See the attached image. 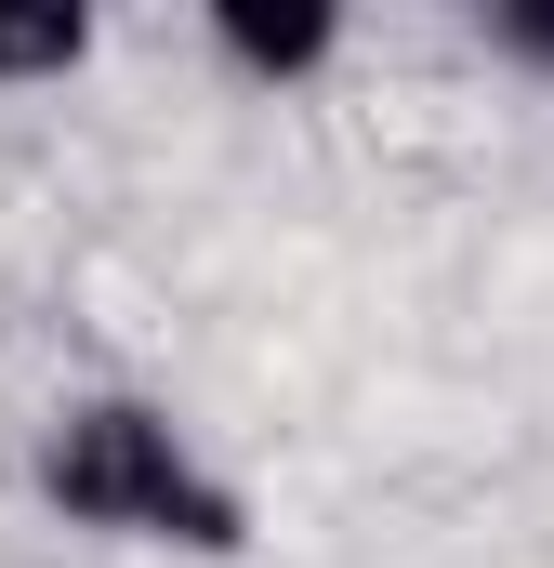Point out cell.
Here are the masks:
<instances>
[{"mask_svg": "<svg viewBox=\"0 0 554 568\" xmlns=\"http://www.w3.org/2000/svg\"><path fill=\"white\" fill-rule=\"evenodd\" d=\"M198 40H212V67H225V80H252V93H304V80H330V67H343L357 13H343V0H212V13H198Z\"/></svg>", "mask_w": 554, "mask_h": 568, "instance_id": "7a4b0ae2", "label": "cell"}, {"mask_svg": "<svg viewBox=\"0 0 554 568\" xmlns=\"http://www.w3.org/2000/svg\"><path fill=\"white\" fill-rule=\"evenodd\" d=\"M475 40H489L502 67H529V80H554V0H489V13H475Z\"/></svg>", "mask_w": 554, "mask_h": 568, "instance_id": "277c9868", "label": "cell"}, {"mask_svg": "<svg viewBox=\"0 0 554 568\" xmlns=\"http://www.w3.org/2000/svg\"><path fill=\"white\" fill-rule=\"evenodd\" d=\"M80 67H93V13L80 0H0V93L80 80Z\"/></svg>", "mask_w": 554, "mask_h": 568, "instance_id": "3957f363", "label": "cell"}, {"mask_svg": "<svg viewBox=\"0 0 554 568\" xmlns=\"http://www.w3.org/2000/svg\"><path fill=\"white\" fill-rule=\"evenodd\" d=\"M27 489L93 529V542H145V556H252V489L185 436V410H158L133 384H80L53 397L27 436Z\"/></svg>", "mask_w": 554, "mask_h": 568, "instance_id": "6da1fadb", "label": "cell"}]
</instances>
